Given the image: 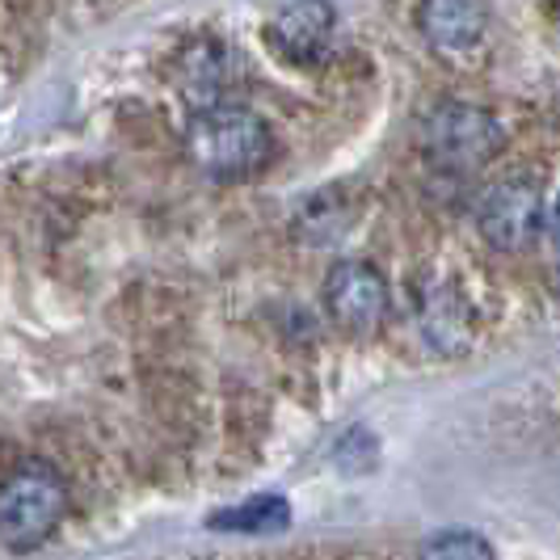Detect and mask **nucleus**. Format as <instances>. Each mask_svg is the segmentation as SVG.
<instances>
[{"label": "nucleus", "instance_id": "9", "mask_svg": "<svg viewBox=\"0 0 560 560\" xmlns=\"http://www.w3.org/2000/svg\"><path fill=\"white\" fill-rule=\"evenodd\" d=\"M211 527H224V532H282L287 527V502L282 498H253V502L236 505V510H224L211 518Z\"/></svg>", "mask_w": 560, "mask_h": 560}, {"label": "nucleus", "instance_id": "5", "mask_svg": "<svg viewBox=\"0 0 560 560\" xmlns=\"http://www.w3.org/2000/svg\"><path fill=\"white\" fill-rule=\"evenodd\" d=\"M477 228L493 249H532L544 232V198L527 182H502L480 198Z\"/></svg>", "mask_w": 560, "mask_h": 560}, {"label": "nucleus", "instance_id": "10", "mask_svg": "<svg viewBox=\"0 0 560 560\" xmlns=\"http://www.w3.org/2000/svg\"><path fill=\"white\" fill-rule=\"evenodd\" d=\"M421 560H498V552L472 532H447L425 544Z\"/></svg>", "mask_w": 560, "mask_h": 560}, {"label": "nucleus", "instance_id": "7", "mask_svg": "<svg viewBox=\"0 0 560 560\" xmlns=\"http://www.w3.org/2000/svg\"><path fill=\"white\" fill-rule=\"evenodd\" d=\"M334 9L329 4H282L270 13L266 34H270V47L279 51L287 63H300L312 68L320 63L329 43H334Z\"/></svg>", "mask_w": 560, "mask_h": 560}, {"label": "nucleus", "instance_id": "4", "mask_svg": "<svg viewBox=\"0 0 560 560\" xmlns=\"http://www.w3.org/2000/svg\"><path fill=\"white\" fill-rule=\"evenodd\" d=\"M173 84L195 114L232 106V93L241 84V56L215 38H195L173 63Z\"/></svg>", "mask_w": 560, "mask_h": 560}, {"label": "nucleus", "instance_id": "2", "mask_svg": "<svg viewBox=\"0 0 560 560\" xmlns=\"http://www.w3.org/2000/svg\"><path fill=\"white\" fill-rule=\"evenodd\" d=\"M68 510V485L47 459H26L0 480V544L13 552L38 548Z\"/></svg>", "mask_w": 560, "mask_h": 560}, {"label": "nucleus", "instance_id": "1", "mask_svg": "<svg viewBox=\"0 0 560 560\" xmlns=\"http://www.w3.org/2000/svg\"><path fill=\"white\" fill-rule=\"evenodd\" d=\"M186 148L207 177L241 182L266 168V161L275 156V136L257 114L232 102L220 110L195 114L186 131Z\"/></svg>", "mask_w": 560, "mask_h": 560}, {"label": "nucleus", "instance_id": "3", "mask_svg": "<svg viewBox=\"0 0 560 560\" xmlns=\"http://www.w3.org/2000/svg\"><path fill=\"white\" fill-rule=\"evenodd\" d=\"M425 148L434 161H443L447 168H480L489 165L502 148V122L493 114H485L480 106H464L451 102L439 106L425 122Z\"/></svg>", "mask_w": 560, "mask_h": 560}, {"label": "nucleus", "instance_id": "8", "mask_svg": "<svg viewBox=\"0 0 560 560\" xmlns=\"http://www.w3.org/2000/svg\"><path fill=\"white\" fill-rule=\"evenodd\" d=\"M421 26L425 38L439 47V51H468L485 30V9L480 4H425L421 9Z\"/></svg>", "mask_w": 560, "mask_h": 560}, {"label": "nucleus", "instance_id": "6", "mask_svg": "<svg viewBox=\"0 0 560 560\" xmlns=\"http://www.w3.org/2000/svg\"><path fill=\"white\" fill-rule=\"evenodd\" d=\"M325 308L346 334H375L388 312V282L366 261H341L325 279Z\"/></svg>", "mask_w": 560, "mask_h": 560}]
</instances>
